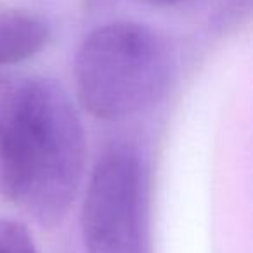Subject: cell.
<instances>
[{"label": "cell", "instance_id": "1", "mask_svg": "<svg viewBox=\"0 0 253 253\" xmlns=\"http://www.w3.org/2000/svg\"><path fill=\"white\" fill-rule=\"evenodd\" d=\"M85 156L80 115L56 80L0 73V193L54 227L77 196Z\"/></svg>", "mask_w": 253, "mask_h": 253}, {"label": "cell", "instance_id": "2", "mask_svg": "<svg viewBox=\"0 0 253 253\" xmlns=\"http://www.w3.org/2000/svg\"><path fill=\"white\" fill-rule=\"evenodd\" d=\"M173 71V52L158 32L134 21L108 23L88 33L77 52L78 101L95 118H126L155 106Z\"/></svg>", "mask_w": 253, "mask_h": 253}, {"label": "cell", "instance_id": "3", "mask_svg": "<svg viewBox=\"0 0 253 253\" xmlns=\"http://www.w3.org/2000/svg\"><path fill=\"white\" fill-rule=\"evenodd\" d=\"M142 172L130 146H113L95 163L82 208L87 253H144Z\"/></svg>", "mask_w": 253, "mask_h": 253}, {"label": "cell", "instance_id": "4", "mask_svg": "<svg viewBox=\"0 0 253 253\" xmlns=\"http://www.w3.org/2000/svg\"><path fill=\"white\" fill-rule=\"evenodd\" d=\"M50 40V26L26 9H0V70L37 56Z\"/></svg>", "mask_w": 253, "mask_h": 253}, {"label": "cell", "instance_id": "5", "mask_svg": "<svg viewBox=\"0 0 253 253\" xmlns=\"http://www.w3.org/2000/svg\"><path fill=\"white\" fill-rule=\"evenodd\" d=\"M0 253H40L25 224L0 218Z\"/></svg>", "mask_w": 253, "mask_h": 253}, {"label": "cell", "instance_id": "6", "mask_svg": "<svg viewBox=\"0 0 253 253\" xmlns=\"http://www.w3.org/2000/svg\"><path fill=\"white\" fill-rule=\"evenodd\" d=\"M149 4H155V5H175L180 4V2H186V0H146Z\"/></svg>", "mask_w": 253, "mask_h": 253}]
</instances>
